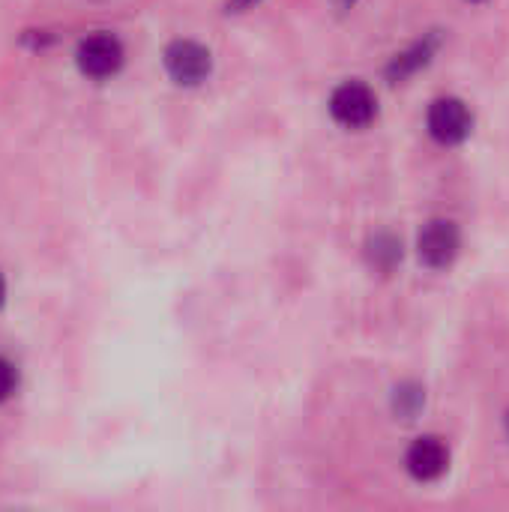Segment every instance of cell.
Listing matches in <instances>:
<instances>
[{"instance_id": "7c38bea8", "label": "cell", "mask_w": 509, "mask_h": 512, "mask_svg": "<svg viewBox=\"0 0 509 512\" xmlns=\"http://www.w3.org/2000/svg\"><path fill=\"white\" fill-rule=\"evenodd\" d=\"M3 297H6V282H3V276H0V306H3Z\"/></svg>"}, {"instance_id": "8fae6325", "label": "cell", "mask_w": 509, "mask_h": 512, "mask_svg": "<svg viewBox=\"0 0 509 512\" xmlns=\"http://www.w3.org/2000/svg\"><path fill=\"white\" fill-rule=\"evenodd\" d=\"M258 3L261 0H228V12H243V9H252Z\"/></svg>"}, {"instance_id": "5bb4252c", "label": "cell", "mask_w": 509, "mask_h": 512, "mask_svg": "<svg viewBox=\"0 0 509 512\" xmlns=\"http://www.w3.org/2000/svg\"><path fill=\"white\" fill-rule=\"evenodd\" d=\"M471 3H480V0H471Z\"/></svg>"}, {"instance_id": "277c9868", "label": "cell", "mask_w": 509, "mask_h": 512, "mask_svg": "<svg viewBox=\"0 0 509 512\" xmlns=\"http://www.w3.org/2000/svg\"><path fill=\"white\" fill-rule=\"evenodd\" d=\"M165 69L177 84L195 87L210 75L213 60L204 45H198L192 39H177L165 48Z\"/></svg>"}, {"instance_id": "7a4b0ae2", "label": "cell", "mask_w": 509, "mask_h": 512, "mask_svg": "<svg viewBox=\"0 0 509 512\" xmlns=\"http://www.w3.org/2000/svg\"><path fill=\"white\" fill-rule=\"evenodd\" d=\"M426 123H429V132H432L435 141L453 147V144H462V141L471 135V129H474V114H471V108H468L462 99H456V96H441V99L432 102Z\"/></svg>"}, {"instance_id": "8992f818", "label": "cell", "mask_w": 509, "mask_h": 512, "mask_svg": "<svg viewBox=\"0 0 509 512\" xmlns=\"http://www.w3.org/2000/svg\"><path fill=\"white\" fill-rule=\"evenodd\" d=\"M405 465H408V474L420 483H435L447 474L450 468V450L441 438H417L405 456Z\"/></svg>"}, {"instance_id": "9c48e42d", "label": "cell", "mask_w": 509, "mask_h": 512, "mask_svg": "<svg viewBox=\"0 0 509 512\" xmlns=\"http://www.w3.org/2000/svg\"><path fill=\"white\" fill-rule=\"evenodd\" d=\"M423 402H426V396H423V390H420L417 384H405V387H399L396 396H393V408H396V414H399L402 420H414L417 411L423 408Z\"/></svg>"}, {"instance_id": "5b68a950", "label": "cell", "mask_w": 509, "mask_h": 512, "mask_svg": "<svg viewBox=\"0 0 509 512\" xmlns=\"http://www.w3.org/2000/svg\"><path fill=\"white\" fill-rule=\"evenodd\" d=\"M78 69L90 78H108L123 66V45L111 33H93L78 45Z\"/></svg>"}, {"instance_id": "ba28073f", "label": "cell", "mask_w": 509, "mask_h": 512, "mask_svg": "<svg viewBox=\"0 0 509 512\" xmlns=\"http://www.w3.org/2000/svg\"><path fill=\"white\" fill-rule=\"evenodd\" d=\"M369 261H372V267L390 273V270L402 261V243H399L393 234H378V237L369 243Z\"/></svg>"}, {"instance_id": "52a82bcc", "label": "cell", "mask_w": 509, "mask_h": 512, "mask_svg": "<svg viewBox=\"0 0 509 512\" xmlns=\"http://www.w3.org/2000/svg\"><path fill=\"white\" fill-rule=\"evenodd\" d=\"M435 48H438V39H435V36H426V39L414 42L408 51H402V54H396V57L390 60V66H387V78H390L393 84H399V81L411 78L414 72H420L423 66H429V60H432Z\"/></svg>"}, {"instance_id": "30bf717a", "label": "cell", "mask_w": 509, "mask_h": 512, "mask_svg": "<svg viewBox=\"0 0 509 512\" xmlns=\"http://www.w3.org/2000/svg\"><path fill=\"white\" fill-rule=\"evenodd\" d=\"M15 387H18V372H15V366H12L6 357H0V402H6V399L15 393Z\"/></svg>"}, {"instance_id": "3957f363", "label": "cell", "mask_w": 509, "mask_h": 512, "mask_svg": "<svg viewBox=\"0 0 509 512\" xmlns=\"http://www.w3.org/2000/svg\"><path fill=\"white\" fill-rule=\"evenodd\" d=\"M417 249H420V261H423L426 267H432V270H447V267L459 258L462 234H459L456 222H450V219H432V222L420 231Z\"/></svg>"}, {"instance_id": "6da1fadb", "label": "cell", "mask_w": 509, "mask_h": 512, "mask_svg": "<svg viewBox=\"0 0 509 512\" xmlns=\"http://www.w3.org/2000/svg\"><path fill=\"white\" fill-rule=\"evenodd\" d=\"M330 114L348 129H363L378 117V99L363 81H345L330 96Z\"/></svg>"}, {"instance_id": "4fadbf2b", "label": "cell", "mask_w": 509, "mask_h": 512, "mask_svg": "<svg viewBox=\"0 0 509 512\" xmlns=\"http://www.w3.org/2000/svg\"><path fill=\"white\" fill-rule=\"evenodd\" d=\"M507 435H509V414H507Z\"/></svg>"}]
</instances>
